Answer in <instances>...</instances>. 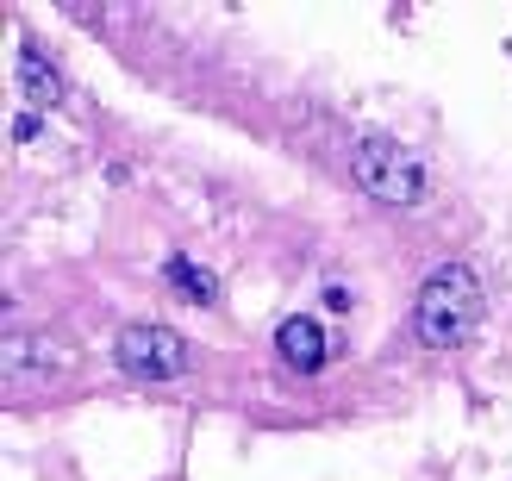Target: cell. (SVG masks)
<instances>
[{
	"mask_svg": "<svg viewBox=\"0 0 512 481\" xmlns=\"http://www.w3.org/2000/svg\"><path fill=\"white\" fill-rule=\"evenodd\" d=\"M481 313H488V294H481V282H475L469 263H438V269L425 275L419 307H413L419 338H425L431 350H463V344L475 338Z\"/></svg>",
	"mask_w": 512,
	"mask_h": 481,
	"instance_id": "cell-1",
	"label": "cell"
},
{
	"mask_svg": "<svg viewBox=\"0 0 512 481\" xmlns=\"http://www.w3.org/2000/svg\"><path fill=\"white\" fill-rule=\"evenodd\" d=\"M350 175H356V188H363L369 200L400 207V213L425 207V194H431V175L419 163V150H406L400 138H381V132L350 144Z\"/></svg>",
	"mask_w": 512,
	"mask_h": 481,
	"instance_id": "cell-2",
	"label": "cell"
},
{
	"mask_svg": "<svg viewBox=\"0 0 512 481\" xmlns=\"http://www.w3.org/2000/svg\"><path fill=\"white\" fill-rule=\"evenodd\" d=\"M113 357L132 382H175V375L194 369V350L175 325H157V319H132L125 332L113 338Z\"/></svg>",
	"mask_w": 512,
	"mask_h": 481,
	"instance_id": "cell-3",
	"label": "cell"
},
{
	"mask_svg": "<svg viewBox=\"0 0 512 481\" xmlns=\"http://www.w3.org/2000/svg\"><path fill=\"white\" fill-rule=\"evenodd\" d=\"M69 369V350L50 344V338H32V332H7L0 338V375L7 382H50V375Z\"/></svg>",
	"mask_w": 512,
	"mask_h": 481,
	"instance_id": "cell-4",
	"label": "cell"
},
{
	"mask_svg": "<svg viewBox=\"0 0 512 481\" xmlns=\"http://www.w3.org/2000/svg\"><path fill=\"white\" fill-rule=\"evenodd\" d=\"M275 350H281V363H288V369H300V375H319L331 344H325V332H319V319L294 313V319H281V325H275Z\"/></svg>",
	"mask_w": 512,
	"mask_h": 481,
	"instance_id": "cell-5",
	"label": "cell"
},
{
	"mask_svg": "<svg viewBox=\"0 0 512 481\" xmlns=\"http://www.w3.org/2000/svg\"><path fill=\"white\" fill-rule=\"evenodd\" d=\"M19 94L32 100L38 113H50V107H57V100H63V75L50 69V63L38 57V50H19Z\"/></svg>",
	"mask_w": 512,
	"mask_h": 481,
	"instance_id": "cell-6",
	"label": "cell"
},
{
	"mask_svg": "<svg viewBox=\"0 0 512 481\" xmlns=\"http://www.w3.org/2000/svg\"><path fill=\"white\" fill-rule=\"evenodd\" d=\"M163 275H169L175 294L194 300V307H219V275H213V269H200V263H188V257H169Z\"/></svg>",
	"mask_w": 512,
	"mask_h": 481,
	"instance_id": "cell-7",
	"label": "cell"
},
{
	"mask_svg": "<svg viewBox=\"0 0 512 481\" xmlns=\"http://www.w3.org/2000/svg\"><path fill=\"white\" fill-rule=\"evenodd\" d=\"M13 138H19V144H25V138H38V119H32V113H19V119H13Z\"/></svg>",
	"mask_w": 512,
	"mask_h": 481,
	"instance_id": "cell-8",
	"label": "cell"
},
{
	"mask_svg": "<svg viewBox=\"0 0 512 481\" xmlns=\"http://www.w3.org/2000/svg\"><path fill=\"white\" fill-rule=\"evenodd\" d=\"M325 307L331 313H350V288H325Z\"/></svg>",
	"mask_w": 512,
	"mask_h": 481,
	"instance_id": "cell-9",
	"label": "cell"
}]
</instances>
